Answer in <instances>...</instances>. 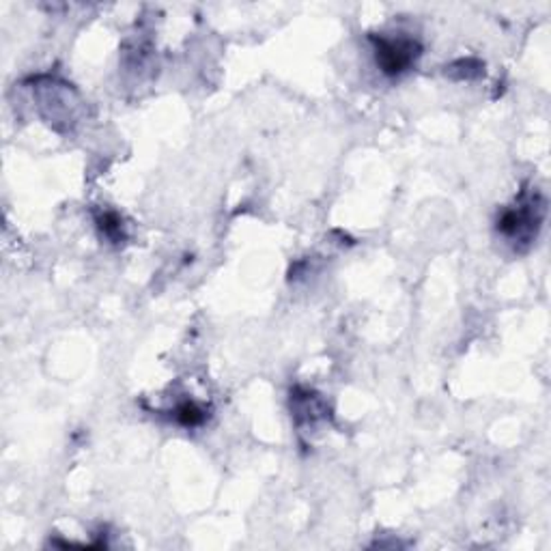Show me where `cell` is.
<instances>
[{
    "instance_id": "obj_5",
    "label": "cell",
    "mask_w": 551,
    "mask_h": 551,
    "mask_svg": "<svg viewBox=\"0 0 551 551\" xmlns=\"http://www.w3.org/2000/svg\"><path fill=\"white\" fill-rule=\"evenodd\" d=\"M175 418H177V423L182 424V427H198V424L205 423V418H207V414H205L203 407H198L197 403H192V400H185V403L179 405L177 409H175Z\"/></svg>"
},
{
    "instance_id": "obj_2",
    "label": "cell",
    "mask_w": 551,
    "mask_h": 551,
    "mask_svg": "<svg viewBox=\"0 0 551 551\" xmlns=\"http://www.w3.org/2000/svg\"><path fill=\"white\" fill-rule=\"evenodd\" d=\"M375 48V61L385 76H400L420 57V43L407 37H377L370 35Z\"/></svg>"
},
{
    "instance_id": "obj_4",
    "label": "cell",
    "mask_w": 551,
    "mask_h": 551,
    "mask_svg": "<svg viewBox=\"0 0 551 551\" xmlns=\"http://www.w3.org/2000/svg\"><path fill=\"white\" fill-rule=\"evenodd\" d=\"M97 227L102 230V235L110 242L119 244L125 239V230H123V220L119 218L117 213L106 212V213H99L97 215Z\"/></svg>"
},
{
    "instance_id": "obj_3",
    "label": "cell",
    "mask_w": 551,
    "mask_h": 551,
    "mask_svg": "<svg viewBox=\"0 0 551 551\" xmlns=\"http://www.w3.org/2000/svg\"><path fill=\"white\" fill-rule=\"evenodd\" d=\"M291 409H293L295 420H298V424H302L304 420L310 424H314L317 420L328 418V414H330L328 407H325V403L317 397V394L310 392V390H299V388L291 392Z\"/></svg>"
},
{
    "instance_id": "obj_1",
    "label": "cell",
    "mask_w": 551,
    "mask_h": 551,
    "mask_svg": "<svg viewBox=\"0 0 551 551\" xmlns=\"http://www.w3.org/2000/svg\"><path fill=\"white\" fill-rule=\"evenodd\" d=\"M545 218V200L539 192L521 194L517 205L500 215L498 230L513 244H532Z\"/></svg>"
}]
</instances>
